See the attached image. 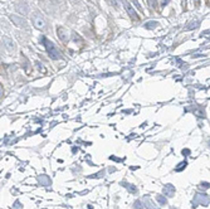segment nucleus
I'll use <instances>...</instances> for the list:
<instances>
[{
    "label": "nucleus",
    "mask_w": 210,
    "mask_h": 209,
    "mask_svg": "<svg viewBox=\"0 0 210 209\" xmlns=\"http://www.w3.org/2000/svg\"><path fill=\"white\" fill-rule=\"evenodd\" d=\"M198 27H199V20H192V22H190V25H187L185 29L190 30V29H196Z\"/></svg>",
    "instance_id": "11"
},
{
    "label": "nucleus",
    "mask_w": 210,
    "mask_h": 209,
    "mask_svg": "<svg viewBox=\"0 0 210 209\" xmlns=\"http://www.w3.org/2000/svg\"><path fill=\"white\" fill-rule=\"evenodd\" d=\"M162 191H163V194H165L166 196L171 198V196H174V194H175V186L173 185V184H166V185H163Z\"/></svg>",
    "instance_id": "4"
},
{
    "label": "nucleus",
    "mask_w": 210,
    "mask_h": 209,
    "mask_svg": "<svg viewBox=\"0 0 210 209\" xmlns=\"http://www.w3.org/2000/svg\"><path fill=\"white\" fill-rule=\"evenodd\" d=\"M10 19H11V22L15 24V25H18V27H23V28H27V22L23 19V18H19V16H16V15H11L10 16Z\"/></svg>",
    "instance_id": "6"
},
{
    "label": "nucleus",
    "mask_w": 210,
    "mask_h": 209,
    "mask_svg": "<svg viewBox=\"0 0 210 209\" xmlns=\"http://www.w3.org/2000/svg\"><path fill=\"white\" fill-rule=\"evenodd\" d=\"M1 42H3L4 47H5L8 51H13V49L15 48L14 42H13L11 39H9V38H6V37H3V38H1Z\"/></svg>",
    "instance_id": "7"
},
{
    "label": "nucleus",
    "mask_w": 210,
    "mask_h": 209,
    "mask_svg": "<svg viewBox=\"0 0 210 209\" xmlns=\"http://www.w3.org/2000/svg\"><path fill=\"white\" fill-rule=\"evenodd\" d=\"M18 10H19V11H22L23 14H27V13H28V8L25 6V5H24L23 8H22V6H18Z\"/></svg>",
    "instance_id": "18"
},
{
    "label": "nucleus",
    "mask_w": 210,
    "mask_h": 209,
    "mask_svg": "<svg viewBox=\"0 0 210 209\" xmlns=\"http://www.w3.org/2000/svg\"><path fill=\"white\" fill-rule=\"evenodd\" d=\"M123 6H125L126 11H127V14H128L130 16H131V18H133L135 20H137V19H138V16H137V14H136V11L133 10V8L131 6V4L127 3V1H123Z\"/></svg>",
    "instance_id": "5"
},
{
    "label": "nucleus",
    "mask_w": 210,
    "mask_h": 209,
    "mask_svg": "<svg viewBox=\"0 0 210 209\" xmlns=\"http://www.w3.org/2000/svg\"><path fill=\"white\" fill-rule=\"evenodd\" d=\"M33 24H34V27L38 28V29H43L45 27V22H44V19L42 18L40 15H38V14H34L33 15Z\"/></svg>",
    "instance_id": "3"
},
{
    "label": "nucleus",
    "mask_w": 210,
    "mask_h": 209,
    "mask_svg": "<svg viewBox=\"0 0 210 209\" xmlns=\"http://www.w3.org/2000/svg\"><path fill=\"white\" fill-rule=\"evenodd\" d=\"M131 1L133 3V5H135V6L137 8V9H138V10H142V8H141V5H140V3H138L137 0H131Z\"/></svg>",
    "instance_id": "19"
},
{
    "label": "nucleus",
    "mask_w": 210,
    "mask_h": 209,
    "mask_svg": "<svg viewBox=\"0 0 210 209\" xmlns=\"http://www.w3.org/2000/svg\"><path fill=\"white\" fill-rule=\"evenodd\" d=\"M209 203H210V198L206 194H195L194 199H192V207H198L199 204L206 207Z\"/></svg>",
    "instance_id": "2"
},
{
    "label": "nucleus",
    "mask_w": 210,
    "mask_h": 209,
    "mask_svg": "<svg viewBox=\"0 0 210 209\" xmlns=\"http://www.w3.org/2000/svg\"><path fill=\"white\" fill-rule=\"evenodd\" d=\"M149 1V5L151 6V8H155L156 6V0H147Z\"/></svg>",
    "instance_id": "21"
},
{
    "label": "nucleus",
    "mask_w": 210,
    "mask_h": 209,
    "mask_svg": "<svg viewBox=\"0 0 210 209\" xmlns=\"http://www.w3.org/2000/svg\"><path fill=\"white\" fill-rule=\"evenodd\" d=\"M186 165H187V161H183V162H180L179 164V166H176L175 170L176 171H181V170H184L186 168Z\"/></svg>",
    "instance_id": "14"
},
{
    "label": "nucleus",
    "mask_w": 210,
    "mask_h": 209,
    "mask_svg": "<svg viewBox=\"0 0 210 209\" xmlns=\"http://www.w3.org/2000/svg\"><path fill=\"white\" fill-rule=\"evenodd\" d=\"M110 159H111V160H115V161H122V160H121V159L116 157V156H110Z\"/></svg>",
    "instance_id": "23"
},
{
    "label": "nucleus",
    "mask_w": 210,
    "mask_h": 209,
    "mask_svg": "<svg viewBox=\"0 0 210 209\" xmlns=\"http://www.w3.org/2000/svg\"><path fill=\"white\" fill-rule=\"evenodd\" d=\"M42 42L44 43V47H45V49H47L49 57L52 58V59H59V58H61V53L56 48V45H54L50 40H48L47 38H42Z\"/></svg>",
    "instance_id": "1"
},
{
    "label": "nucleus",
    "mask_w": 210,
    "mask_h": 209,
    "mask_svg": "<svg viewBox=\"0 0 210 209\" xmlns=\"http://www.w3.org/2000/svg\"><path fill=\"white\" fill-rule=\"evenodd\" d=\"M157 22H147L145 24V28H147V29H154V28H156L157 27Z\"/></svg>",
    "instance_id": "13"
},
{
    "label": "nucleus",
    "mask_w": 210,
    "mask_h": 209,
    "mask_svg": "<svg viewBox=\"0 0 210 209\" xmlns=\"http://www.w3.org/2000/svg\"><path fill=\"white\" fill-rule=\"evenodd\" d=\"M38 181H39L40 185H44V186L50 185V179L47 177V175H39V177H38Z\"/></svg>",
    "instance_id": "8"
},
{
    "label": "nucleus",
    "mask_w": 210,
    "mask_h": 209,
    "mask_svg": "<svg viewBox=\"0 0 210 209\" xmlns=\"http://www.w3.org/2000/svg\"><path fill=\"white\" fill-rule=\"evenodd\" d=\"M189 154H190V150H189V149H184V150H183V155H185V156H187V155H189Z\"/></svg>",
    "instance_id": "22"
},
{
    "label": "nucleus",
    "mask_w": 210,
    "mask_h": 209,
    "mask_svg": "<svg viewBox=\"0 0 210 209\" xmlns=\"http://www.w3.org/2000/svg\"><path fill=\"white\" fill-rule=\"evenodd\" d=\"M13 209H22V205H20V202L19 200H16L14 203V205H13Z\"/></svg>",
    "instance_id": "20"
},
{
    "label": "nucleus",
    "mask_w": 210,
    "mask_h": 209,
    "mask_svg": "<svg viewBox=\"0 0 210 209\" xmlns=\"http://www.w3.org/2000/svg\"><path fill=\"white\" fill-rule=\"evenodd\" d=\"M104 175V171H99L98 174H94V175H89L88 178H102Z\"/></svg>",
    "instance_id": "16"
},
{
    "label": "nucleus",
    "mask_w": 210,
    "mask_h": 209,
    "mask_svg": "<svg viewBox=\"0 0 210 209\" xmlns=\"http://www.w3.org/2000/svg\"><path fill=\"white\" fill-rule=\"evenodd\" d=\"M209 146H210V140H209Z\"/></svg>",
    "instance_id": "26"
},
{
    "label": "nucleus",
    "mask_w": 210,
    "mask_h": 209,
    "mask_svg": "<svg viewBox=\"0 0 210 209\" xmlns=\"http://www.w3.org/2000/svg\"><path fill=\"white\" fill-rule=\"evenodd\" d=\"M58 35H59L61 40H63V42L68 40V34H67V30H66V29H63L62 27L58 28Z\"/></svg>",
    "instance_id": "9"
},
{
    "label": "nucleus",
    "mask_w": 210,
    "mask_h": 209,
    "mask_svg": "<svg viewBox=\"0 0 210 209\" xmlns=\"http://www.w3.org/2000/svg\"><path fill=\"white\" fill-rule=\"evenodd\" d=\"M156 200L161 204V205H166V203H167L166 198H165V196H162V195H156Z\"/></svg>",
    "instance_id": "12"
},
{
    "label": "nucleus",
    "mask_w": 210,
    "mask_h": 209,
    "mask_svg": "<svg viewBox=\"0 0 210 209\" xmlns=\"http://www.w3.org/2000/svg\"><path fill=\"white\" fill-rule=\"evenodd\" d=\"M121 184H122V186H125L126 189L130 191V193H136V191H137V188L133 185V184H128V183H126V181H122Z\"/></svg>",
    "instance_id": "10"
},
{
    "label": "nucleus",
    "mask_w": 210,
    "mask_h": 209,
    "mask_svg": "<svg viewBox=\"0 0 210 209\" xmlns=\"http://www.w3.org/2000/svg\"><path fill=\"white\" fill-rule=\"evenodd\" d=\"M210 188V184L209 183H201L200 184V189H204V190H206Z\"/></svg>",
    "instance_id": "17"
},
{
    "label": "nucleus",
    "mask_w": 210,
    "mask_h": 209,
    "mask_svg": "<svg viewBox=\"0 0 210 209\" xmlns=\"http://www.w3.org/2000/svg\"><path fill=\"white\" fill-rule=\"evenodd\" d=\"M192 1H194V4H195V6H199V0H192Z\"/></svg>",
    "instance_id": "24"
},
{
    "label": "nucleus",
    "mask_w": 210,
    "mask_h": 209,
    "mask_svg": "<svg viewBox=\"0 0 210 209\" xmlns=\"http://www.w3.org/2000/svg\"><path fill=\"white\" fill-rule=\"evenodd\" d=\"M162 1H163V5H166V4L169 3V0H162Z\"/></svg>",
    "instance_id": "25"
},
{
    "label": "nucleus",
    "mask_w": 210,
    "mask_h": 209,
    "mask_svg": "<svg viewBox=\"0 0 210 209\" xmlns=\"http://www.w3.org/2000/svg\"><path fill=\"white\" fill-rule=\"evenodd\" d=\"M133 205H135V208H136V209H142V208H144V205H142V202H141V200H136Z\"/></svg>",
    "instance_id": "15"
}]
</instances>
